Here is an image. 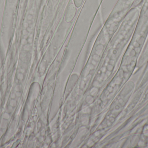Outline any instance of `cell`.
<instances>
[{
    "label": "cell",
    "instance_id": "1",
    "mask_svg": "<svg viewBox=\"0 0 148 148\" xmlns=\"http://www.w3.org/2000/svg\"><path fill=\"white\" fill-rule=\"evenodd\" d=\"M76 11V7L75 4L71 3L68 8L65 17V21L66 22L69 23L73 21L75 15Z\"/></svg>",
    "mask_w": 148,
    "mask_h": 148
},
{
    "label": "cell",
    "instance_id": "2",
    "mask_svg": "<svg viewBox=\"0 0 148 148\" xmlns=\"http://www.w3.org/2000/svg\"><path fill=\"white\" fill-rule=\"evenodd\" d=\"M74 4L77 8H79L82 4L83 0H73Z\"/></svg>",
    "mask_w": 148,
    "mask_h": 148
}]
</instances>
